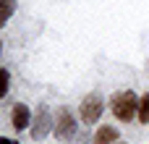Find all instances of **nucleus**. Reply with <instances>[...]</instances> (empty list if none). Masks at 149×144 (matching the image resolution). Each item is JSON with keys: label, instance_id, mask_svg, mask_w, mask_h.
Here are the masks:
<instances>
[{"label": "nucleus", "instance_id": "nucleus-3", "mask_svg": "<svg viewBox=\"0 0 149 144\" xmlns=\"http://www.w3.org/2000/svg\"><path fill=\"white\" fill-rule=\"evenodd\" d=\"M102 110H105V102H102V97L100 94H86L84 100H81V121L84 123H97L100 118H102Z\"/></svg>", "mask_w": 149, "mask_h": 144}, {"label": "nucleus", "instance_id": "nucleus-9", "mask_svg": "<svg viewBox=\"0 0 149 144\" xmlns=\"http://www.w3.org/2000/svg\"><path fill=\"white\" fill-rule=\"evenodd\" d=\"M8 87H10V73L5 68H0V97L8 94Z\"/></svg>", "mask_w": 149, "mask_h": 144}, {"label": "nucleus", "instance_id": "nucleus-1", "mask_svg": "<svg viewBox=\"0 0 149 144\" xmlns=\"http://www.w3.org/2000/svg\"><path fill=\"white\" fill-rule=\"evenodd\" d=\"M110 108H113V115L118 121H134L136 118V110H139V97L134 92H128V89L126 92H118V94H113Z\"/></svg>", "mask_w": 149, "mask_h": 144}, {"label": "nucleus", "instance_id": "nucleus-5", "mask_svg": "<svg viewBox=\"0 0 149 144\" xmlns=\"http://www.w3.org/2000/svg\"><path fill=\"white\" fill-rule=\"evenodd\" d=\"M29 123H31V113H29V108H26L24 102H16L13 110H10V126H13L16 131H24Z\"/></svg>", "mask_w": 149, "mask_h": 144}, {"label": "nucleus", "instance_id": "nucleus-8", "mask_svg": "<svg viewBox=\"0 0 149 144\" xmlns=\"http://www.w3.org/2000/svg\"><path fill=\"white\" fill-rule=\"evenodd\" d=\"M136 118H139V123H149V92H144V97H139Z\"/></svg>", "mask_w": 149, "mask_h": 144}, {"label": "nucleus", "instance_id": "nucleus-12", "mask_svg": "<svg viewBox=\"0 0 149 144\" xmlns=\"http://www.w3.org/2000/svg\"><path fill=\"white\" fill-rule=\"evenodd\" d=\"M0 50H3V42H0Z\"/></svg>", "mask_w": 149, "mask_h": 144}, {"label": "nucleus", "instance_id": "nucleus-6", "mask_svg": "<svg viewBox=\"0 0 149 144\" xmlns=\"http://www.w3.org/2000/svg\"><path fill=\"white\" fill-rule=\"evenodd\" d=\"M118 142V129L115 126H102V129H97V134H94V139L92 144H113Z\"/></svg>", "mask_w": 149, "mask_h": 144}, {"label": "nucleus", "instance_id": "nucleus-11", "mask_svg": "<svg viewBox=\"0 0 149 144\" xmlns=\"http://www.w3.org/2000/svg\"><path fill=\"white\" fill-rule=\"evenodd\" d=\"M113 144H128V142H120V139H118V142H113Z\"/></svg>", "mask_w": 149, "mask_h": 144}, {"label": "nucleus", "instance_id": "nucleus-10", "mask_svg": "<svg viewBox=\"0 0 149 144\" xmlns=\"http://www.w3.org/2000/svg\"><path fill=\"white\" fill-rule=\"evenodd\" d=\"M0 144H13L10 139H5V136H0Z\"/></svg>", "mask_w": 149, "mask_h": 144}, {"label": "nucleus", "instance_id": "nucleus-13", "mask_svg": "<svg viewBox=\"0 0 149 144\" xmlns=\"http://www.w3.org/2000/svg\"><path fill=\"white\" fill-rule=\"evenodd\" d=\"M13 144H18V142H13Z\"/></svg>", "mask_w": 149, "mask_h": 144}, {"label": "nucleus", "instance_id": "nucleus-4", "mask_svg": "<svg viewBox=\"0 0 149 144\" xmlns=\"http://www.w3.org/2000/svg\"><path fill=\"white\" fill-rule=\"evenodd\" d=\"M50 110H47V105H42L39 110H37V115L31 118V136L39 142V139H45L47 134H50Z\"/></svg>", "mask_w": 149, "mask_h": 144}, {"label": "nucleus", "instance_id": "nucleus-2", "mask_svg": "<svg viewBox=\"0 0 149 144\" xmlns=\"http://www.w3.org/2000/svg\"><path fill=\"white\" fill-rule=\"evenodd\" d=\"M76 129H79V123H76L73 113L68 108H60L58 110V118H55V136L60 142H71L76 136Z\"/></svg>", "mask_w": 149, "mask_h": 144}, {"label": "nucleus", "instance_id": "nucleus-7", "mask_svg": "<svg viewBox=\"0 0 149 144\" xmlns=\"http://www.w3.org/2000/svg\"><path fill=\"white\" fill-rule=\"evenodd\" d=\"M16 10V0H0V29L8 24V18L13 16Z\"/></svg>", "mask_w": 149, "mask_h": 144}]
</instances>
